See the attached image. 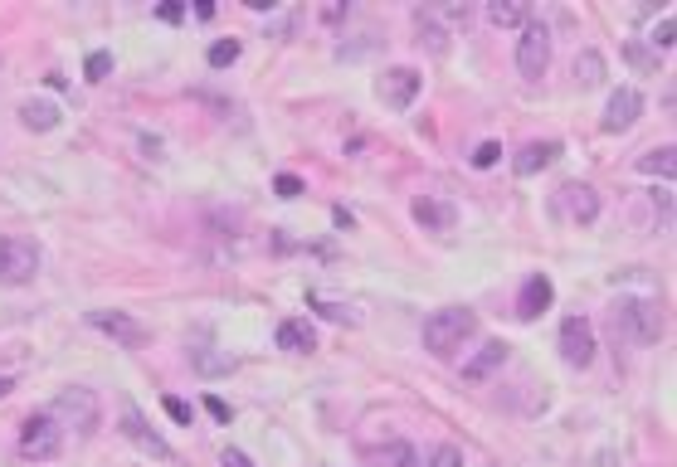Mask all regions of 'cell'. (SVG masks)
<instances>
[{"label":"cell","mask_w":677,"mask_h":467,"mask_svg":"<svg viewBox=\"0 0 677 467\" xmlns=\"http://www.w3.org/2000/svg\"><path fill=\"white\" fill-rule=\"evenodd\" d=\"M473 331H478V317H473L468 307H439V312H429V322H424V351L439 360H453L473 341Z\"/></svg>","instance_id":"6da1fadb"},{"label":"cell","mask_w":677,"mask_h":467,"mask_svg":"<svg viewBox=\"0 0 677 467\" xmlns=\"http://www.w3.org/2000/svg\"><path fill=\"white\" fill-rule=\"evenodd\" d=\"M614 326L629 346H653L663 336V307L653 297H619L614 302Z\"/></svg>","instance_id":"7a4b0ae2"},{"label":"cell","mask_w":677,"mask_h":467,"mask_svg":"<svg viewBox=\"0 0 677 467\" xmlns=\"http://www.w3.org/2000/svg\"><path fill=\"white\" fill-rule=\"evenodd\" d=\"M15 448H20V458H30V463L59 458V453H64V424H59V414H30V419L20 424Z\"/></svg>","instance_id":"3957f363"},{"label":"cell","mask_w":677,"mask_h":467,"mask_svg":"<svg viewBox=\"0 0 677 467\" xmlns=\"http://www.w3.org/2000/svg\"><path fill=\"white\" fill-rule=\"evenodd\" d=\"M39 273V244L25 234H0V283L25 288Z\"/></svg>","instance_id":"277c9868"},{"label":"cell","mask_w":677,"mask_h":467,"mask_svg":"<svg viewBox=\"0 0 677 467\" xmlns=\"http://www.w3.org/2000/svg\"><path fill=\"white\" fill-rule=\"evenodd\" d=\"M551 69V25H541V20H531L517 30V73L527 78V83H541Z\"/></svg>","instance_id":"5b68a950"},{"label":"cell","mask_w":677,"mask_h":467,"mask_svg":"<svg viewBox=\"0 0 677 467\" xmlns=\"http://www.w3.org/2000/svg\"><path fill=\"white\" fill-rule=\"evenodd\" d=\"M556 351H561L565 365H575V370H585L590 360H595V326H590V317H565L561 331H556Z\"/></svg>","instance_id":"8992f818"},{"label":"cell","mask_w":677,"mask_h":467,"mask_svg":"<svg viewBox=\"0 0 677 467\" xmlns=\"http://www.w3.org/2000/svg\"><path fill=\"white\" fill-rule=\"evenodd\" d=\"M419 88H424V78L414 69H385L376 78V98L385 103L390 112H405L419 103Z\"/></svg>","instance_id":"52a82bcc"},{"label":"cell","mask_w":677,"mask_h":467,"mask_svg":"<svg viewBox=\"0 0 677 467\" xmlns=\"http://www.w3.org/2000/svg\"><path fill=\"white\" fill-rule=\"evenodd\" d=\"M629 224H634L639 234H668V224H673V200H668V190H643L639 200L629 205Z\"/></svg>","instance_id":"ba28073f"},{"label":"cell","mask_w":677,"mask_h":467,"mask_svg":"<svg viewBox=\"0 0 677 467\" xmlns=\"http://www.w3.org/2000/svg\"><path fill=\"white\" fill-rule=\"evenodd\" d=\"M83 322L93 326V331H103V336H113L117 346H142L147 341V326L137 322L132 312H117V307H93Z\"/></svg>","instance_id":"9c48e42d"},{"label":"cell","mask_w":677,"mask_h":467,"mask_svg":"<svg viewBox=\"0 0 677 467\" xmlns=\"http://www.w3.org/2000/svg\"><path fill=\"white\" fill-rule=\"evenodd\" d=\"M643 117V93L639 88H614L609 103H604V132H629L634 122Z\"/></svg>","instance_id":"30bf717a"},{"label":"cell","mask_w":677,"mask_h":467,"mask_svg":"<svg viewBox=\"0 0 677 467\" xmlns=\"http://www.w3.org/2000/svg\"><path fill=\"white\" fill-rule=\"evenodd\" d=\"M122 438H127V443H137V448H142V453H151V458H171V443L151 429L137 409H127V414H122Z\"/></svg>","instance_id":"8fae6325"},{"label":"cell","mask_w":677,"mask_h":467,"mask_svg":"<svg viewBox=\"0 0 677 467\" xmlns=\"http://www.w3.org/2000/svg\"><path fill=\"white\" fill-rule=\"evenodd\" d=\"M561 205L570 210L575 224H595V219H600V190L585 185V180H570V185L561 190Z\"/></svg>","instance_id":"7c38bea8"},{"label":"cell","mask_w":677,"mask_h":467,"mask_svg":"<svg viewBox=\"0 0 677 467\" xmlns=\"http://www.w3.org/2000/svg\"><path fill=\"white\" fill-rule=\"evenodd\" d=\"M414 219L429 234H449L453 224H458V210H453L449 200H439V195H414Z\"/></svg>","instance_id":"4fadbf2b"},{"label":"cell","mask_w":677,"mask_h":467,"mask_svg":"<svg viewBox=\"0 0 677 467\" xmlns=\"http://www.w3.org/2000/svg\"><path fill=\"white\" fill-rule=\"evenodd\" d=\"M414 35H419V49L429 54V59H444L453 49V35H449V25H439V20H429L424 10L414 15Z\"/></svg>","instance_id":"5bb4252c"},{"label":"cell","mask_w":677,"mask_h":467,"mask_svg":"<svg viewBox=\"0 0 677 467\" xmlns=\"http://www.w3.org/2000/svg\"><path fill=\"white\" fill-rule=\"evenodd\" d=\"M556 156H561V142H527L512 156V171H517V176H536V171H546Z\"/></svg>","instance_id":"9a60e30c"},{"label":"cell","mask_w":677,"mask_h":467,"mask_svg":"<svg viewBox=\"0 0 677 467\" xmlns=\"http://www.w3.org/2000/svg\"><path fill=\"white\" fill-rule=\"evenodd\" d=\"M278 346L293 351V356H312L317 351V331H312V322H302V317H288V322H278Z\"/></svg>","instance_id":"2e32d148"},{"label":"cell","mask_w":677,"mask_h":467,"mask_svg":"<svg viewBox=\"0 0 677 467\" xmlns=\"http://www.w3.org/2000/svg\"><path fill=\"white\" fill-rule=\"evenodd\" d=\"M546 307H551V283H546L541 273H531L522 297H517V317H522V322H536Z\"/></svg>","instance_id":"e0dca14e"},{"label":"cell","mask_w":677,"mask_h":467,"mask_svg":"<svg viewBox=\"0 0 677 467\" xmlns=\"http://www.w3.org/2000/svg\"><path fill=\"white\" fill-rule=\"evenodd\" d=\"M20 122L30 132H54L64 122V112H59V103H49V98H30V103H20Z\"/></svg>","instance_id":"ac0fdd59"},{"label":"cell","mask_w":677,"mask_h":467,"mask_svg":"<svg viewBox=\"0 0 677 467\" xmlns=\"http://www.w3.org/2000/svg\"><path fill=\"white\" fill-rule=\"evenodd\" d=\"M488 20L502 30H522L531 25V5L527 0H488Z\"/></svg>","instance_id":"d6986e66"},{"label":"cell","mask_w":677,"mask_h":467,"mask_svg":"<svg viewBox=\"0 0 677 467\" xmlns=\"http://www.w3.org/2000/svg\"><path fill=\"white\" fill-rule=\"evenodd\" d=\"M502 360H507V341H488V346H483V356H473L468 365H463V380H473V385H478V380H488Z\"/></svg>","instance_id":"ffe728a7"},{"label":"cell","mask_w":677,"mask_h":467,"mask_svg":"<svg viewBox=\"0 0 677 467\" xmlns=\"http://www.w3.org/2000/svg\"><path fill=\"white\" fill-rule=\"evenodd\" d=\"M639 171L658 180H677V146H653L648 156H639Z\"/></svg>","instance_id":"44dd1931"},{"label":"cell","mask_w":677,"mask_h":467,"mask_svg":"<svg viewBox=\"0 0 677 467\" xmlns=\"http://www.w3.org/2000/svg\"><path fill=\"white\" fill-rule=\"evenodd\" d=\"M575 83H580L585 93L604 83V54L600 49H580V59H575Z\"/></svg>","instance_id":"7402d4cb"},{"label":"cell","mask_w":677,"mask_h":467,"mask_svg":"<svg viewBox=\"0 0 677 467\" xmlns=\"http://www.w3.org/2000/svg\"><path fill=\"white\" fill-rule=\"evenodd\" d=\"M190 365H195L200 375H210V380H220V375H234V370H239V360L220 356V351H210V346H205V351H190Z\"/></svg>","instance_id":"603a6c76"},{"label":"cell","mask_w":677,"mask_h":467,"mask_svg":"<svg viewBox=\"0 0 677 467\" xmlns=\"http://www.w3.org/2000/svg\"><path fill=\"white\" fill-rule=\"evenodd\" d=\"M371 463L376 467H419V453H414V443H385L371 453Z\"/></svg>","instance_id":"cb8c5ba5"},{"label":"cell","mask_w":677,"mask_h":467,"mask_svg":"<svg viewBox=\"0 0 677 467\" xmlns=\"http://www.w3.org/2000/svg\"><path fill=\"white\" fill-rule=\"evenodd\" d=\"M64 409H74L83 433H93V424H98V399H88V390H69V395H64Z\"/></svg>","instance_id":"d4e9b609"},{"label":"cell","mask_w":677,"mask_h":467,"mask_svg":"<svg viewBox=\"0 0 677 467\" xmlns=\"http://www.w3.org/2000/svg\"><path fill=\"white\" fill-rule=\"evenodd\" d=\"M239 39H220V44H210V69H229L234 59H239Z\"/></svg>","instance_id":"484cf974"},{"label":"cell","mask_w":677,"mask_h":467,"mask_svg":"<svg viewBox=\"0 0 677 467\" xmlns=\"http://www.w3.org/2000/svg\"><path fill=\"white\" fill-rule=\"evenodd\" d=\"M83 73H88L93 83H103V78L113 73V54H108V49H98V54H88V59H83Z\"/></svg>","instance_id":"4316f807"},{"label":"cell","mask_w":677,"mask_h":467,"mask_svg":"<svg viewBox=\"0 0 677 467\" xmlns=\"http://www.w3.org/2000/svg\"><path fill=\"white\" fill-rule=\"evenodd\" d=\"M429 467H463V453L453 443H434L429 448Z\"/></svg>","instance_id":"83f0119b"},{"label":"cell","mask_w":677,"mask_h":467,"mask_svg":"<svg viewBox=\"0 0 677 467\" xmlns=\"http://www.w3.org/2000/svg\"><path fill=\"white\" fill-rule=\"evenodd\" d=\"M497 156H502V146H497V142H478V146H473V156H468V161H473L478 171H488V166H497Z\"/></svg>","instance_id":"f1b7e54d"},{"label":"cell","mask_w":677,"mask_h":467,"mask_svg":"<svg viewBox=\"0 0 677 467\" xmlns=\"http://www.w3.org/2000/svg\"><path fill=\"white\" fill-rule=\"evenodd\" d=\"M624 59H629L634 69H643V73H653V69H658V54H648L643 44H629V49H624Z\"/></svg>","instance_id":"f546056e"},{"label":"cell","mask_w":677,"mask_h":467,"mask_svg":"<svg viewBox=\"0 0 677 467\" xmlns=\"http://www.w3.org/2000/svg\"><path fill=\"white\" fill-rule=\"evenodd\" d=\"M273 195H278V200H298V195H302V180H298V176H278V180H273Z\"/></svg>","instance_id":"4dcf8cb0"},{"label":"cell","mask_w":677,"mask_h":467,"mask_svg":"<svg viewBox=\"0 0 677 467\" xmlns=\"http://www.w3.org/2000/svg\"><path fill=\"white\" fill-rule=\"evenodd\" d=\"M220 467H254V458H249L244 448H225V453H220Z\"/></svg>","instance_id":"1f68e13d"},{"label":"cell","mask_w":677,"mask_h":467,"mask_svg":"<svg viewBox=\"0 0 677 467\" xmlns=\"http://www.w3.org/2000/svg\"><path fill=\"white\" fill-rule=\"evenodd\" d=\"M166 414H171V419H176V424H190V404H186V399L166 395Z\"/></svg>","instance_id":"d6a6232c"},{"label":"cell","mask_w":677,"mask_h":467,"mask_svg":"<svg viewBox=\"0 0 677 467\" xmlns=\"http://www.w3.org/2000/svg\"><path fill=\"white\" fill-rule=\"evenodd\" d=\"M653 44H658V49H673V20H663V25L653 30Z\"/></svg>","instance_id":"836d02e7"},{"label":"cell","mask_w":677,"mask_h":467,"mask_svg":"<svg viewBox=\"0 0 677 467\" xmlns=\"http://www.w3.org/2000/svg\"><path fill=\"white\" fill-rule=\"evenodd\" d=\"M156 20H171L176 25V20H186V10L181 5H156Z\"/></svg>","instance_id":"e575fe53"},{"label":"cell","mask_w":677,"mask_h":467,"mask_svg":"<svg viewBox=\"0 0 677 467\" xmlns=\"http://www.w3.org/2000/svg\"><path fill=\"white\" fill-rule=\"evenodd\" d=\"M205 404H210V414H215L220 424H229V419H234V414H229V404H225V399H205Z\"/></svg>","instance_id":"d590c367"},{"label":"cell","mask_w":677,"mask_h":467,"mask_svg":"<svg viewBox=\"0 0 677 467\" xmlns=\"http://www.w3.org/2000/svg\"><path fill=\"white\" fill-rule=\"evenodd\" d=\"M10 390H15V380H5V375H0V399L10 395Z\"/></svg>","instance_id":"8d00e7d4"}]
</instances>
